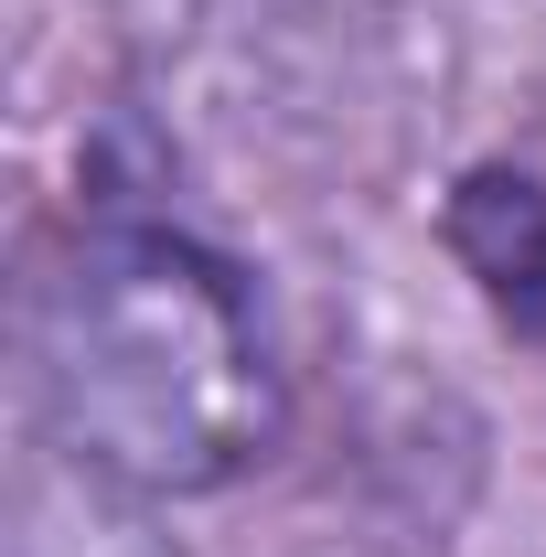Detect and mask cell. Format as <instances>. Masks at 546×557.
<instances>
[{"label":"cell","mask_w":546,"mask_h":557,"mask_svg":"<svg viewBox=\"0 0 546 557\" xmlns=\"http://www.w3.org/2000/svg\"><path fill=\"white\" fill-rule=\"evenodd\" d=\"M33 408L86 483L194 504L278 450L289 375L225 247L150 205H97L33 289Z\"/></svg>","instance_id":"1"},{"label":"cell","mask_w":546,"mask_h":557,"mask_svg":"<svg viewBox=\"0 0 546 557\" xmlns=\"http://www.w3.org/2000/svg\"><path fill=\"white\" fill-rule=\"evenodd\" d=\"M439 247L461 258V278L482 289V311L546 354V172L525 161H472L439 194Z\"/></svg>","instance_id":"2"}]
</instances>
